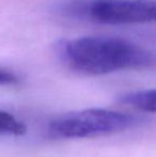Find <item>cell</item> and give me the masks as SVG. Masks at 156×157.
Returning a JSON list of instances; mask_svg holds the SVG:
<instances>
[{
  "mask_svg": "<svg viewBox=\"0 0 156 157\" xmlns=\"http://www.w3.org/2000/svg\"><path fill=\"white\" fill-rule=\"evenodd\" d=\"M137 123L138 119L131 114L91 108L55 119L48 125V132L56 138H92L118 134Z\"/></svg>",
  "mask_w": 156,
  "mask_h": 157,
  "instance_id": "2",
  "label": "cell"
},
{
  "mask_svg": "<svg viewBox=\"0 0 156 157\" xmlns=\"http://www.w3.org/2000/svg\"><path fill=\"white\" fill-rule=\"evenodd\" d=\"M18 82V78L13 73L0 68V86H11Z\"/></svg>",
  "mask_w": 156,
  "mask_h": 157,
  "instance_id": "6",
  "label": "cell"
},
{
  "mask_svg": "<svg viewBox=\"0 0 156 157\" xmlns=\"http://www.w3.org/2000/svg\"><path fill=\"white\" fill-rule=\"evenodd\" d=\"M60 55L70 68L85 75H106L156 62L152 52L126 40L108 36L69 40L61 45Z\"/></svg>",
  "mask_w": 156,
  "mask_h": 157,
  "instance_id": "1",
  "label": "cell"
},
{
  "mask_svg": "<svg viewBox=\"0 0 156 157\" xmlns=\"http://www.w3.org/2000/svg\"><path fill=\"white\" fill-rule=\"evenodd\" d=\"M27 132V126L11 113L0 110V135L21 136Z\"/></svg>",
  "mask_w": 156,
  "mask_h": 157,
  "instance_id": "5",
  "label": "cell"
},
{
  "mask_svg": "<svg viewBox=\"0 0 156 157\" xmlns=\"http://www.w3.org/2000/svg\"><path fill=\"white\" fill-rule=\"evenodd\" d=\"M69 8L74 14L109 25L156 23V0H91Z\"/></svg>",
  "mask_w": 156,
  "mask_h": 157,
  "instance_id": "3",
  "label": "cell"
},
{
  "mask_svg": "<svg viewBox=\"0 0 156 157\" xmlns=\"http://www.w3.org/2000/svg\"><path fill=\"white\" fill-rule=\"evenodd\" d=\"M120 103L140 111L156 112V89L128 92L120 97Z\"/></svg>",
  "mask_w": 156,
  "mask_h": 157,
  "instance_id": "4",
  "label": "cell"
}]
</instances>
